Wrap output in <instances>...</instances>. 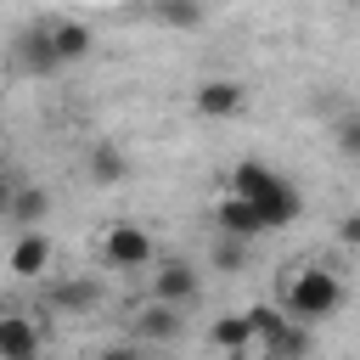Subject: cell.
<instances>
[{
  "mask_svg": "<svg viewBox=\"0 0 360 360\" xmlns=\"http://www.w3.org/2000/svg\"><path fill=\"white\" fill-rule=\"evenodd\" d=\"M343 298H349V287H343V276H338L332 264H321V259H298V264L281 270L276 309H281L287 321H298V326L315 332L321 321H332V315L343 309Z\"/></svg>",
  "mask_w": 360,
  "mask_h": 360,
  "instance_id": "cell-1",
  "label": "cell"
},
{
  "mask_svg": "<svg viewBox=\"0 0 360 360\" xmlns=\"http://www.w3.org/2000/svg\"><path fill=\"white\" fill-rule=\"evenodd\" d=\"M225 191H231V197H242V202L259 214V225H264V231H281V225H292V219L304 214V197H298V186H292L281 169L259 163V158H242V163H231V174H225Z\"/></svg>",
  "mask_w": 360,
  "mask_h": 360,
  "instance_id": "cell-2",
  "label": "cell"
},
{
  "mask_svg": "<svg viewBox=\"0 0 360 360\" xmlns=\"http://www.w3.org/2000/svg\"><path fill=\"white\" fill-rule=\"evenodd\" d=\"M96 259L107 270H152L158 242H152V231L141 219H107L101 236H96Z\"/></svg>",
  "mask_w": 360,
  "mask_h": 360,
  "instance_id": "cell-3",
  "label": "cell"
},
{
  "mask_svg": "<svg viewBox=\"0 0 360 360\" xmlns=\"http://www.w3.org/2000/svg\"><path fill=\"white\" fill-rule=\"evenodd\" d=\"M146 281H152V298L169 304V309H180V315L202 298V270L191 259H180V253H158L152 270H146Z\"/></svg>",
  "mask_w": 360,
  "mask_h": 360,
  "instance_id": "cell-4",
  "label": "cell"
},
{
  "mask_svg": "<svg viewBox=\"0 0 360 360\" xmlns=\"http://www.w3.org/2000/svg\"><path fill=\"white\" fill-rule=\"evenodd\" d=\"M248 107V84L242 79H231V73H214V79H202L197 90H191V112L197 118H236Z\"/></svg>",
  "mask_w": 360,
  "mask_h": 360,
  "instance_id": "cell-5",
  "label": "cell"
},
{
  "mask_svg": "<svg viewBox=\"0 0 360 360\" xmlns=\"http://www.w3.org/2000/svg\"><path fill=\"white\" fill-rule=\"evenodd\" d=\"M51 264H56V242H51V231H17L11 253H6V270H11L17 281H45Z\"/></svg>",
  "mask_w": 360,
  "mask_h": 360,
  "instance_id": "cell-6",
  "label": "cell"
},
{
  "mask_svg": "<svg viewBox=\"0 0 360 360\" xmlns=\"http://www.w3.org/2000/svg\"><path fill=\"white\" fill-rule=\"evenodd\" d=\"M45 349V326L22 309H6L0 315V360H39Z\"/></svg>",
  "mask_w": 360,
  "mask_h": 360,
  "instance_id": "cell-7",
  "label": "cell"
},
{
  "mask_svg": "<svg viewBox=\"0 0 360 360\" xmlns=\"http://www.w3.org/2000/svg\"><path fill=\"white\" fill-rule=\"evenodd\" d=\"M39 28H45V45H51L56 68H68V62H84V56H90V28H84L79 17H39Z\"/></svg>",
  "mask_w": 360,
  "mask_h": 360,
  "instance_id": "cell-8",
  "label": "cell"
},
{
  "mask_svg": "<svg viewBox=\"0 0 360 360\" xmlns=\"http://www.w3.org/2000/svg\"><path fill=\"white\" fill-rule=\"evenodd\" d=\"M180 326H186V315H180V309H169V304H158V298H146V304L129 315L135 349H141V343H174V338H180Z\"/></svg>",
  "mask_w": 360,
  "mask_h": 360,
  "instance_id": "cell-9",
  "label": "cell"
},
{
  "mask_svg": "<svg viewBox=\"0 0 360 360\" xmlns=\"http://www.w3.org/2000/svg\"><path fill=\"white\" fill-rule=\"evenodd\" d=\"M214 236H236V242H253V236H264V225H259V214L242 202V197H219L214 202Z\"/></svg>",
  "mask_w": 360,
  "mask_h": 360,
  "instance_id": "cell-10",
  "label": "cell"
},
{
  "mask_svg": "<svg viewBox=\"0 0 360 360\" xmlns=\"http://www.w3.org/2000/svg\"><path fill=\"white\" fill-rule=\"evenodd\" d=\"M84 174H90L96 186H124V180H129V158H124V146H112V141H90V152H84Z\"/></svg>",
  "mask_w": 360,
  "mask_h": 360,
  "instance_id": "cell-11",
  "label": "cell"
},
{
  "mask_svg": "<svg viewBox=\"0 0 360 360\" xmlns=\"http://www.w3.org/2000/svg\"><path fill=\"white\" fill-rule=\"evenodd\" d=\"M45 219H51V191L22 180L17 197H11V219H6V225H17V231H45Z\"/></svg>",
  "mask_w": 360,
  "mask_h": 360,
  "instance_id": "cell-12",
  "label": "cell"
},
{
  "mask_svg": "<svg viewBox=\"0 0 360 360\" xmlns=\"http://www.w3.org/2000/svg\"><path fill=\"white\" fill-rule=\"evenodd\" d=\"M208 343L225 349L231 360H253V326H248V315H242V309H236V315H219V321L208 326Z\"/></svg>",
  "mask_w": 360,
  "mask_h": 360,
  "instance_id": "cell-13",
  "label": "cell"
},
{
  "mask_svg": "<svg viewBox=\"0 0 360 360\" xmlns=\"http://www.w3.org/2000/svg\"><path fill=\"white\" fill-rule=\"evenodd\" d=\"M309 349H315V332L298 326V321H287V326L259 349V360H309Z\"/></svg>",
  "mask_w": 360,
  "mask_h": 360,
  "instance_id": "cell-14",
  "label": "cell"
},
{
  "mask_svg": "<svg viewBox=\"0 0 360 360\" xmlns=\"http://www.w3.org/2000/svg\"><path fill=\"white\" fill-rule=\"evenodd\" d=\"M45 298H51V309H96L101 304V287L90 276H79V281H51Z\"/></svg>",
  "mask_w": 360,
  "mask_h": 360,
  "instance_id": "cell-15",
  "label": "cell"
},
{
  "mask_svg": "<svg viewBox=\"0 0 360 360\" xmlns=\"http://www.w3.org/2000/svg\"><path fill=\"white\" fill-rule=\"evenodd\" d=\"M17 62H22L28 73H56V56H51V45H45V28H39V22L17 34Z\"/></svg>",
  "mask_w": 360,
  "mask_h": 360,
  "instance_id": "cell-16",
  "label": "cell"
},
{
  "mask_svg": "<svg viewBox=\"0 0 360 360\" xmlns=\"http://www.w3.org/2000/svg\"><path fill=\"white\" fill-rule=\"evenodd\" d=\"M208 259H214V270H242V264H248V242H236V236H214Z\"/></svg>",
  "mask_w": 360,
  "mask_h": 360,
  "instance_id": "cell-17",
  "label": "cell"
},
{
  "mask_svg": "<svg viewBox=\"0 0 360 360\" xmlns=\"http://www.w3.org/2000/svg\"><path fill=\"white\" fill-rule=\"evenodd\" d=\"M152 17L169 22V28H197L202 22V6H152Z\"/></svg>",
  "mask_w": 360,
  "mask_h": 360,
  "instance_id": "cell-18",
  "label": "cell"
},
{
  "mask_svg": "<svg viewBox=\"0 0 360 360\" xmlns=\"http://www.w3.org/2000/svg\"><path fill=\"white\" fill-rule=\"evenodd\" d=\"M332 141H338V152H343V158H360V112H349V118H338V129H332Z\"/></svg>",
  "mask_w": 360,
  "mask_h": 360,
  "instance_id": "cell-19",
  "label": "cell"
},
{
  "mask_svg": "<svg viewBox=\"0 0 360 360\" xmlns=\"http://www.w3.org/2000/svg\"><path fill=\"white\" fill-rule=\"evenodd\" d=\"M338 242H343V248H354V253H360V208H354V214H343V219H338Z\"/></svg>",
  "mask_w": 360,
  "mask_h": 360,
  "instance_id": "cell-20",
  "label": "cell"
},
{
  "mask_svg": "<svg viewBox=\"0 0 360 360\" xmlns=\"http://www.w3.org/2000/svg\"><path fill=\"white\" fill-rule=\"evenodd\" d=\"M17 186H22V180H11V174L0 169V225L11 219V197H17Z\"/></svg>",
  "mask_w": 360,
  "mask_h": 360,
  "instance_id": "cell-21",
  "label": "cell"
},
{
  "mask_svg": "<svg viewBox=\"0 0 360 360\" xmlns=\"http://www.w3.org/2000/svg\"><path fill=\"white\" fill-rule=\"evenodd\" d=\"M96 360H141V349H135V343H118V349H107V354H96Z\"/></svg>",
  "mask_w": 360,
  "mask_h": 360,
  "instance_id": "cell-22",
  "label": "cell"
},
{
  "mask_svg": "<svg viewBox=\"0 0 360 360\" xmlns=\"http://www.w3.org/2000/svg\"><path fill=\"white\" fill-rule=\"evenodd\" d=\"M0 315H6V309H0Z\"/></svg>",
  "mask_w": 360,
  "mask_h": 360,
  "instance_id": "cell-23",
  "label": "cell"
}]
</instances>
